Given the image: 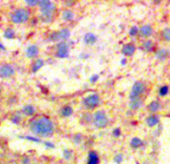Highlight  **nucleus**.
Wrapping results in <instances>:
<instances>
[{
    "label": "nucleus",
    "instance_id": "f257e3e1",
    "mask_svg": "<svg viewBox=\"0 0 170 164\" xmlns=\"http://www.w3.org/2000/svg\"><path fill=\"white\" fill-rule=\"evenodd\" d=\"M30 129L35 135L40 137H49L54 132V124L49 118L40 117L31 122Z\"/></svg>",
    "mask_w": 170,
    "mask_h": 164
},
{
    "label": "nucleus",
    "instance_id": "f03ea898",
    "mask_svg": "<svg viewBox=\"0 0 170 164\" xmlns=\"http://www.w3.org/2000/svg\"><path fill=\"white\" fill-rule=\"evenodd\" d=\"M30 18V11L27 9H17L10 15V20L14 24H21L28 21Z\"/></svg>",
    "mask_w": 170,
    "mask_h": 164
},
{
    "label": "nucleus",
    "instance_id": "7ed1b4c3",
    "mask_svg": "<svg viewBox=\"0 0 170 164\" xmlns=\"http://www.w3.org/2000/svg\"><path fill=\"white\" fill-rule=\"evenodd\" d=\"M92 121L93 124L97 128H105L108 125V117L106 113L103 110H98L96 111L94 114L92 115Z\"/></svg>",
    "mask_w": 170,
    "mask_h": 164
},
{
    "label": "nucleus",
    "instance_id": "20e7f679",
    "mask_svg": "<svg viewBox=\"0 0 170 164\" xmlns=\"http://www.w3.org/2000/svg\"><path fill=\"white\" fill-rule=\"evenodd\" d=\"M100 103V97L98 94H90L83 99V105L88 110L95 109Z\"/></svg>",
    "mask_w": 170,
    "mask_h": 164
},
{
    "label": "nucleus",
    "instance_id": "39448f33",
    "mask_svg": "<svg viewBox=\"0 0 170 164\" xmlns=\"http://www.w3.org/2000/svg\"><path fill=\"white\" fill-rule=\"evenodd\" d=\"M39 7L43 16H53V13L56 9L54 3L49 1V0H42V1H40Z\"/></svg>",
    "mask_w": 170,
    "mask_h": 164
},
{
    "label": "nucleus",
    "instance_id": "423d86ee",
    "mask_svg": "<svg viewBox=\"0 0 170 164\" xmlns=\"http://www.w3.org/2000/svg\"><path fill=\"white\" fill-rule=\"evenodd\" d=\"M145 90H146V86L145 84L141 81H137L134 83V85L132 86V89L130 92V99H134V98H140V96L142 95Z\"/></svg>",
    "mask_w": 170,
    "mask_h": 164
},
{
    "label": "nucleus",
    "instance_id": "0eeeda50",
    "mask_svg": "<svg viewBox=\"0 0 170 164\" xmlns=\"http://www.w3.org/2000/svg\"><path fill=\"white\" fill-rule=\"evenodd\" d=\"M15 74V69L14 67L10 65V64H3L0 67V77L3 79H8L12 77Z\"/></svg>",
    "mask_w": 170,
    "mask_h": 164
},
{
    "label": "nucleus",
    "instance_id": "6e6552de",
    "mask_svg": "<svg viewBox=\"0 0 170 164\" xmlns=\"http://www.w3.org/2000/svg\"><path fill=\"white\" fill-rule=\"evenodd\" d=\"M57 51H56V56L59 58H66L69 55V50H68V45L66 42L60 41L56 45Z\"/></svg>",
    "mask_w": 170,
    "mask_h": 164
},
{
    "label": "nucleus",
    "instance_id": "1a4fd4ad",
    "mask_svg": "<svg viewBox=\"0 0 170 164\" xmlns=\"http://www.w3.org/2000/svg\"><path fill=\"white\" fill-rule=\"evenodd\" d=\"M38 54H39V48L36 45L28 46L25 51V55L28 58H35V57H37Z\"/></svg>",
    "mask_w": 170,
    "mask_h": 164
},
{
    "label": "nucleus",
    "instance_id": "9d476101",
    "mask_svg": "<svg viewBox=\"0 0 170 164\" xmlns=\"http://www.w3.org/2000/svg\"><path fill=\"white\" fill-rule=\"evenodd\" d=\"M135 50H136V48L133 44H125L122 47V53L125 56H132L134 54Z\"/></svg>",
    "mask_w": 170,
    "mask_h": 164
},
{
    "label": "nucleus",
    "instance_id": "9b49d317",
    "mask_svg": "<svg viewBox=\"0 0 170 164\" xmlns=\"http://www.w3.org/2000/svg\"><path fill=\"white\" fill-rule=\"evenodd\" d=\"M99 163V156L96 151H89L87 164H98Z\"/></svg>",
    "mask_w": 170,
    "mask_h": 164
},
{
    "label": "nucleus",
    "instance_id": "f8f14e48",
    "mask_svg": "<svg viewBox=\"0 0 170 164\" xmlns=\"http://www.w3.org/2000/svg\"><path fill=\"white\" fill-rule=\"evenodd\" d=\"M139 33L141 36H143V37H148V36L152 35L153 29L150 25H144L139 29Z\"/></svg>",
    "mask_w": 170,
    "mask_h": 164
},
{
    "label": "nucleus",
    "instance_id": "ddd939ff",
    "mask_svg": "<svg viewBox=\"0 0 170 164\" xmlns=\"http://www.w3.org/2000/svg\"><path fill=\"white\" fill-rule=\"evenodd\" d=\"M44 66V60L41 59V58H38V59H36L34 63L32 64V72L33 73H36V72H38L41 68Z\"/></svg>",
    "mask_w": 170,
    "mask_h": 164
},
{
    "label": "nucleus",
    "instance_id": "4468645a",
    "mask_svg": "<svg viewBox=\"0 0 170 164\" xmlns=\"http://www.w3.org/2000/svg\"><path fill=\"white\" fill-rule=\"evenodd\" d=\"M97 41V37L93 33H86L84 36V42L87 45H94Z\"/></svg>",
    "mask_w": 170,
    "mask_h": 164
},
{
    "label": "nucleus",
    "instance_id": "2eb2a0df",
    "mask_svg": "<svg viewBox=\"0 0 170 164\" xmlns=\"http://www.w3.org/2000/svg\"><path fill=\"white\" fill-rule=\"evenodd\" d=\"M169 56V51L167 49H159L156 52V58L159 60V61H164L166 60Z\"/></svg>",
    "mask_w": 170,
    "mask_h": 164
},
{
    "label": "nucleus",
    "instance_id": "dca6fc26",
    "mask_svg": "<svg viewBox=\"0 0 170 164\" xmlns=\"http://www.w3.org/2000/svg\"><path fill=\"white\" fill-rule=\"evenodd\" d=\"M70 30L68 28H62L58 31V35H59V39L60 41H64V40H67L70 37Z\"/></svg>",
    "mask_w": 170,
    "mask_h": 164
},
{
    "label": "nucleus",
    "instance_id": "f3484780",
    "mask_svg": "<svg viewBox=\"0 0 170 164\" xmlns=\"http://www.w3.org/2000/svg\"><path fill=\"white\" fill-rule=\"evenodd\" d=\"M60 114H61L62 117H69V116L73 114V108L69 105L63 106L61 109H60Z\"/></svg>",
    "mask_w": 170,
    "mask_h": 164
},
{
    "label": "nucleus",
    "instance_id": "a211bd4d",
    "mask_svg": "<svg viewBox=\"0 0 170 164\" xmlns=\"http://www.w3.org/2000/svg\"><path fill=\"white\" fill-rule=\"evenodd\" d=\"M74 13L71 9H66L62 12V19L64 21H72L74 19Z\"/></svg>",
    "mask_w": 170,
    "mask_h": 164
},
{
    "label": "nucleus",
    "instance_id": "6ab92c4d",
    "mask_svg": "<svg viewBox=\"0 0 170 164\" xmlns=\"http://www.w3.org/2000/svg\"><path fill=\"white\" fill-rule=\"evenodd\" d=\"M141 105H142V100H141V98L130 99V104H129V106H130L131 109L137 110V109H139Z\"/></svg>",
    "mask_w": 170,
    "mask_h": 164
},
{
    "label": "nucleus",
    "instance_id": "aec40b11",
    "mask_svg": "<svg viewBox=\"0 0 170 164\" xmlns=\"http://www.w3.org/2000/svg\"><path fill=\"white\" fill-rule=\"evenodd\" d=\"M159 122V118L156 115H150L146 118V124L149 127H153L157 125Z\"/></svg>",
    "mask_w": 170,
    "mask_h": 164
},
{
    "label": "nucleus",
    "instance_id": "412c9836",
    "mask_svg": "<svg viewBox=\"0 0 170 164\" xmlns=\"http://www.w3.org/2000/svg\"><path fill=\"white\" fill-rule=\"evenodd\" d=\"M22 113L26 116H32L35 113V108L33 105H25L22 108Z\"/></svg>",
    "mask_w": 170,
    "mask_h": 164
},
{
    "label": "nucleus",
    "instance_id": "4be33fe9",
    "mask_svg": "<svg viewBox=\"0 0 170 164\" xmlns=\"http://www.w3.org/2000/svg\"><path fill=\"white\" fill-rule=\"evenodd\" d=\"M130 145H131L132 148H139V147H141L143 145V141L138 137H134V138L131 139Z\"/></svg>",
    "mask_w": 170,
    "mask_h": 164
},
{
    "label": "nucleus",
    "instance_id": "5701e85b",
    "mask_svg": "<svg viewBox=\"0 0 170 164\" xmlns=\"http://www.w3.org/2000/svg\"><path fill=\"white\" fill-rule=\"evenodd\" d=\"M161 108V105L158 101H152L150 104L148 105V109L150 110L151 112H157L159 111Z\"/></svg>",
    "mask_w": 170,
    "mask_h": 164
},
{
    "label": "nucleus",
    "instance_id": "b1692460",
    "mask_svg": "<svg viewBox=\"0 0 170 164\" xmlns=\"http://www.w3.org/2000/svg\"><path fill=\"white\" fill-rule=\"evenodd\" d=\"M4 37L7 39H12L15 37V31L12 29V28H7V29L4 31Z\"/></svg>",
    "mask_w": 170,
    "mask_h": 164
},
{
    "label": "nucleus",
    "instance_id": "393cba45",
    "mask_svg": "<svg viewBox=\"0 0 170 164\" xmlns=\"http://www.w3.org/2000/svg\"><path fill=\"white\" fill-rule=\"evenodd\" d=\"M49 40L53 42H60V39H59V35H58V31H54L52 32L49 36Z\"/></svg>",
    "mask_w": 170,
    "mask_h": 164
},
{
    "label": "nucleus",
    "instance_id": "a878e982",
    "mask_svg": "<svg viewBox=\"0 0 170 164\" xmlns=\"http://www.w3.org/2000/svg\"><path fill=\"white\" fill-rule=\"evenodd\" d=\"M143 48L144 50L146 51H152L153 50V43L150 40H148V41H145L144 44H143Z\"/></svg>",
    "mask_w": 170,
    "mask_h": 164
},
{
    "label": "nucleus",
    "instance_id": "bb28decb",
    "mask_svg": "<svg viewBox=\"0 0 170 164\" xmlns=\"http://www.w3.org/2000/svg\"><path fill=\"white\" fill-rule=\"evenodd\" d=\"M162 37L166 41H170V28H165L162 31Z\"/></svg>",
    "mask_w": 170,
    "mask_h": 164
},
{
    "label": "nucleus",
    "instance_id": "cd10ccee",
    "mask_svg": "<svg viewBox=\"0 0 170 164\" xmlns=\"http://www.w3.org/2000/svg\"><path fill=\"white\" fill-rule=\"evenodd\" d=\"M20 121H21V115L20 114H14L11 117V122L14 124H19Z\"/></svg>",
    "mask_w": 170,
    "mask_h": 164
},
{
    "label": "nucleus",
    "instance_id": "c85d7f7f",
    "mask_svg": "<svg viewBox=\"0 0 170 164\" xmlns=\"http://www.w3.org/2000/svg\"><path fill=\"white\" fill-rule=\"evenodd\" d=\"M168 90H169V88H168V86L167 85H164V86H162L159 89V94L161 95V96H165V95H167L168 94Z\"/></svg>",
    "mask_w": 170,
    "mask_h": 164
},
{
    "label": "nucleus",
    "instance_id": "c756f323",
    "mask_svg": "<svg viewBox=\"0 0 170 164\" xmlns=\"http://www.w3.org/2000/svg\"><path fill=\"white\" fill-rule=\"evenodd\" d=\"M63 156L66 160H70L72 157V151L69 149H65L63 151Z\"/></svg>",
    "mask_w": 170,
    "mask_h": 164
},
{
    "label": "nucleus",
    "instance_id": "7c9ffc66",
    "mask_svg": "<svg viewBox=\"0 0 170 164\" xmlns=\"http://www.w3.org/2000/svg\"><path fill=\"white\" fill-rule=\"evenodd\" d=\"M26 4H27V5L28 6H36V5H39V2L40 1H38V0H26Z\"/></svg>",
    "mask_w": 170,
    "mask_h": 164
},
{
    "label": "nucleus",
    "instance_id": "2f4dec72",
    "mask_svg": "<svg viewBox=\"0 0 170 164\" xmlns=\"http://www.w3.org/2000/svg\"><path fill=\"white\" fill-rule=\"evenodd\" d=\"M138 32H139L138 28H137L136 26H133V27H131L130 31H129V34H130V36H135V35L138 34Z\"/></svg>",
    "mask_w": 170,
    "mask_h": 164
},
{
    "label": "nucleus",
    "instance_id": "473e14b6",
    "mask_svg": "<svg viewBox=\"0 0 170 164\" xmlns=\"http://www.w3.org/2000/svg\"><path fill=\"white\" fill-rule=\"evenodd\" d=\"M41 20L45 23H49L53 20V16H41Z\"/></svg>",
    "mask_w": 170,
    "mask_h": 164
},
{
    "label": "nucleus",
    "instance_id": "72a5a7b5",
    "mask_svg": "<svg viewBox=\"0 0 170 164\" xmlns=\"http://www.w3.org/2000/svg\"><path fill=\"white\" fill-rule=\"evenodd\" d=\"M122 160H123V155L122 154H117V155H115V157H114V161L116 162V163H121L122 162Z\"/></svg>",
    "mask_w": 170,
    "mask_h": 164
},
{
    "label": "nucleus",
    "instance_id": "f704fd0d",
    "mask_svg": "<svg viewBox=\"0 0 170 164\" xmlns=\"http://www.w3.org/2000/svg\"><path fill=\"white\" fill-rule=\"evenodd\" d=\"M73 140H74V142H75L76 144H79L80 142H81V140H82V135H81V134H76V135L74 136Z\"/></svg>",
    "mask_w": 170,
    "mask_h": 164
},
{
    "label": "nucleus",
    "instance_id": "c9c22d12",
    "mask_svg": "<svg viewBox=\"0 0 170 164\" xmlns=\"http://www.w3.org/2000/svg\"><path fill=\"white\" fill-rule=\"evenodd\" d=\"M112 135L114 136V137H119V136L121 135V130L119 129V128H116V129L113 130Z\"/></svg>",
    "mask_w": 170,
    "mask_h": 164
},
{
    "label": "nucleus",
    "instance_id": "e433bc0d",
    "mask_svg": "<svg viewBox=\"0 0 170 164\" xmlns=\"http://www.w3.org/2000/svg\"><path fill=\"white\" fill-rule=\"evenodd\" d=\"M98 78H99V76L97 75V74H95V75H92L90 78H89V81H90L91 83H95L97 80H98Z\"/></svg>",
    "mask_w": 170,
    "mask_h": 164
},
{
    "label": "nucleus",
    "instance_id": "4c0bfd02",
    "mask_svg": "<svg viewBox=\"0 0 170 164\" xmlns=\"http://www.w3.org/2000/svg\"><path fill=\"white\" fill-rule=\"evenodd\" d=\"M74 4H75V1H72V0H68V1H65V2H64V5L67 6V7L73 6Z\"/></svg>",
    "mask_w": 170,
    "mask_h": 164
},
{
    "label": "nucleus",
    "instance_id": "58836bf2",
    "mask_svg": "<svg viewBox=\"0 0 170 164\" xmlns=\"http://www.w3.org/2000/svg\"><path fill=\"white\" fill-rule=\"evenodd\" d=\"M25 138L28 139V140H32V141H35V142H40L39 139H36V138H33V137H29V136H26Z\"/></svg>",
    "mask_w": 170,
    "mask_h": 164
},
{
    "label": "nucleus",
    "instance_id": "ea45409f",
    "mask_svg": "<svg viewBox=\"0 0 170 164\" xmlns=\"http://www.w3.org/2000/svg\"><path fill=\"white\" fill-rule=\"evenodd\" d=\"M88 54H84V53H82V54H80V58H82V59H85V58H87L88 57Z\"/></svg>",
    "mask_w": 170,
    "mask_h": 164
},
{
    "label": "nucleus",
    "instance_id": "a19ab883",
    "mask_svg": "<svg viewBox=\"0 0 170 164\" xmlns=\"http://www.w3.org/2000/svg\"><path fill=\"white\" fill-rule=\"evenodd\" d=\"M45 145H47L48 147H51V148H53L54 147V145L52 143H49V142H45Z\"/></svg>",
    "mask_w": 170,
    "mask_h": 164
},
{
    "label": "nucleus",
    "instance_id": "79ce46f5",
    "mask_svg": "<svg viewBox=\"0 0 170 164\" xmlns=\"http://www.w3.org/2000/svg\"><path fill=\"white\" fill-rule=\"evenodd\" d=\"M121 64H122V65L126 64V59H122V60H121Z\"/></svg>",
    "mask_w": 170,
    "mask_h": 164
},
{
    "label": "nucleus",
    "instance_id": "37998d69",
    "mask_svg": "<svg viewBox=\"0 0 170 164\" xmlns=\"http://www.w3.org/2000/svg\"><path fill=\"white\" fill-rule=\"evenodd\" d=\"M0 95H1V88H0Z\"/></svg>",
    "mask_w": 170,
    "mask_h": 164
}]
</instances>
